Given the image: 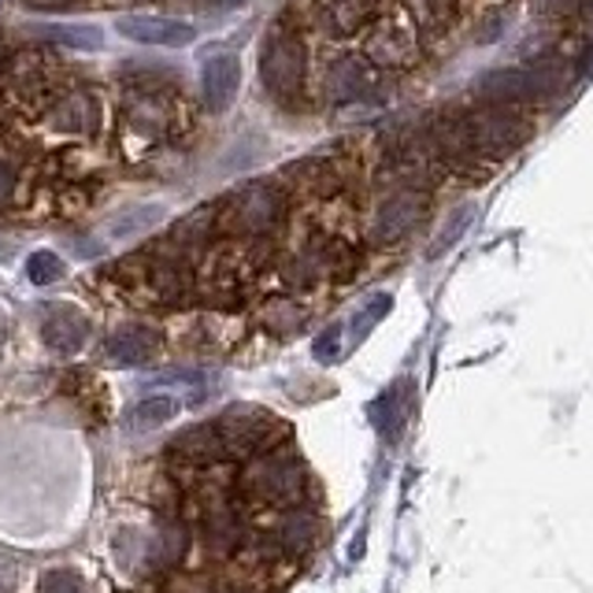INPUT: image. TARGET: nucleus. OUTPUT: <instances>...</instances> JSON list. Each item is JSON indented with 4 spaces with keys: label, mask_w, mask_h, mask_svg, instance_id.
Instances as JSON below:
<instances>
[{
    "label": "nucleus",
    "mask_w": 593,
    "mask_h": 593,
    "mask_svg": "<svg viewBox=\"0 0 593 593\" xmlns=\"http://www.w3.org/2000/svg\"><path fill=\"white\" fill-rule=\"evenodd\" d=\"M464 116H467V130H472L475 138V149L483 152V160H489L494 168L513 160L538 130L535 108H524V105H483V100H478V108L464 111Z\"/></svg>",
    "instance_id": "obj_1"
},
{
    "label": "nucleus",
    "mask_w": 593,
    "mask_h": 593,
    "mask_svg": "<svg viewBox=\"0 0 593 593\" xmlns=\"http://www.w3.org/2000/svg\"><path fill=\"white\" fill-rule=\"evenodd\" d=\"M427 212H431V190H427L423 182H405V186L390 190L382 201H378L367 238H371L375 245L405 241L408 234L427 219Z\"/></svg>",
    "instance_id": "obj_2"
},
{
    "label": "nucleus",
    "mask_w": 593,
    "mask_h": 593,
    "mask_svg": "<svg viewBox=\"0 0 593 593\" xmlns=\"http://www.w3.org/2000/svg\"><path fill=\"white\" fill-rule=\"evenodd\" d=\"M212 427H216V434H219L223 453H230V456L257 453V449L271 445L274 438L282 434L279 419L271 412H263V408H249V405L230 408L227 416L212 419Z\"/></svg>",
    "instance_id": "obj_3"
},
{
    "label": "nucleus",
    "mask_w": 593,
    "mask_h": 593,
    "mask_svg": "<svg viewBox=\"0 0 593 593\" xmlns=\"http://www.w3.org/2000/svg\"><path fill=\"white\" fill-rule=\"evenodd\" d=\"M304 486V467L293 453H268L249 472V489L268 500H301Z\"/></svg>",
    "instance_id": "obj_4"
},
{
    "label": "nucleus",
    "mask_w": 593,
    "mask_h": 593,
    "mask_svg": "<svg viewBox=\"0 0 593 593\" xmlns=\"http://www.w3.org/2000/svg\"><path fill=\"white\" fill-rule=\"evenodd\" d=\"M260 75L263 86L279 97H293L301 89L304 78V48L296 37L274 34L268 45H263V60H260Z\"/></svg>",
    "instance_id": "obj_5"
},
{
    "label": "nucleus",
    "mask_w": 593,
    "mask_h": 593,
    "mask_svg": "<svg viewBox=\"0 0 593 593\" xmlns=\"http://www.w3.org/2000/svg\"><path fill=\"white\" fill-rule=\"evenodd\" d=\"M116 30L130 41L160 45V48H182L197 37L193 23H186V19H171V15H119Z\"/></svg>",
    "instance_id": "obj_6"
},
{
    "label": "nucleus",
    "mask_w": 593,
    "mask_h": 593,
    "mask_svg": "<svg viewBox=\"0 0 593 593\" xmlns=\"http://www.w3.org/2000/svg\"><path fill=\"white\" fill-rule=\"evenodd\" d=\"M238 86H241V64L234 53H212L204 60L201 67V94H204V105L208 111H227L238 97Z\"/></svg>",
    "instance_id": "obj_7"
},
{
    "label": "nucleus",
    "mask_w": 593,
    "mask_h": 593,
    "mask_svg": "<svg viewBox=\"0 0 593 593\" xmlns=\"http://www.w3.org/2000/svg\"><path fill=\"white\" fill-rule=\"evenodd\" d=\"M279 197H274V190L268 186H249V190H241L238 197L230 201V212H227V219H230V227L234 230H241V234H260V230H268L274 227V219H279Z\"/></svg>",
    "instance_id": "obj_8"
},
{
    "label": "nucleus",
    "mask_w": 593,
    "mask_h": 593,
    "mask_svg": "<svg viewBox=\"0 0 593 593\" xmlns=\"http://www.w3.org/2000/svg\"><path fill=\"white\" fill-rule=\"evenodd\" d=\"M41 337L56 353H78L89 337V320L71 304H53L41 320Z\"/></svg>",
    "instance_id": "obj_9"
},
{
    "label": "nucleus",
    "mask_w": 593,
    "mask_h": 593,
    "mask_svg": "<svg viewBox=\"0 0 593 593\" xmlns=\"http://www.w3.org/2000/svg\"><path fill=\"white\" fill-rule=\"evenodd\" d=\"M160 353V334L152 326H122L105 342V360L116 367L145 364Z\"/></svg>",
    "instance_id": "obj_10"
},
{
    "label": "nucleus",
    "mask_w": 593,
    "mask_h": 593,
    "mask_svg": "<svg viewBox=\"0 0 593 593\" xmlns=\"http://www.w3.org/2000/svg\"><path fill=\"white\" fill-rule=\"evenodd\" d=\"M163 216H168V208H163V204H138V208H127V212H119L116 219H108L105 234H108L111 241L138 238V234L160 227Z\"/></svg>",
    "instance_id": "obj_11"
},
{
    "label": "nucleus",
    "mask_w": 593,
    "mask_h": 593,
    "mask_svg": "<svg viewBox=\"0 0 593 593\" xmlns=\"http://www.w3.org/2000/svg\"><path fill=\"white\" fill-rule=\"evenodd\" d=\"M30 30H37L41 37L60 41V45L67 48H82V53H97V48L105 45V34H100L94 23H37Z\"/></svg>",
    "instance_id": "obj_12"
},
{
    "label": "nucleus",
    "mask_w": 593,
    "mask_h": 593,
    "mask_svg": "<svg viewBox=\"0 0 593 593\" xmlns=\"http://www.w3.org/2000/svg\"><path fill=\"white\" fill-rule=\"evenodd\" d=\"M331 94L337 100H356L367 89V71L360 60H353V56H342L337 64L331 67Z\"/></svg>",
    "instance_id": "obj_13"
},
{
    "label": "nucleus",
    "mask_w": 593,
    "mask_h": 593,
    "mask_svg": "<svg viewBox=\"0 0 593 593\" xmlns=\"http://www.w3.org/2000/svg\"><path fill=\"white\" fill-rule=\"evenodd\" d=\"M175 412H179V405L171 401V397H149V401H138L127 412V427L130 431H157V427L168 423Z\"/></svg>",
    "instance_id": "obj_14"
},
{
    "label": "nucleus",
    "mask_w": 593,
    "mask_h": 593,
    "mask_svg": "<svg viewBox=\"0 0 593 593\" xmlns=\"http://www.w3.org/2000/svg\"><path fill=\"white\" fill-rule=\"evenodd\" d=\"M175 453L182 456H193V460H208V456H219L223 445H219V434L212 423L197 427V431H186L175 438Z\"/></svg>",
    "instance_id": "obj_15"
},
{
    "label": "nucleus",
    "mask_w": 593,
    "mask_h": 593,
    "mask_svg": "<svg viewBox=\"0 0 593 593\" xmlns=\"http://www.w3.org/2000/svg\"><path fill=\"white\" fill-rule=\"evenodd\" d=\"M26 274H30V282H37V285L60 282V279H64V260H60L56 252L41 249V252H34V257L26 260Z\"/></svg>",
    "instance_id": "obj_16"
},
{
    "label": "nucleus",
    "mask_w": 593,
    "mask_h": 593,
    "mask_svg": "<svg viewBox=\"0 0 593 593\" xmlns=\"http://www.w3.org/2000/svg\"><path fill=\"white\" fill-rule=\"evenodd\" d=\"M41 593H86V582H82L78 571L71 568H56V571H45L37 582Z\"/></svg>",
    "instance_id": "obj_17"
},
{
    "label": "nucleus",
    "mask_w": 593,
    "mask_h": 593,
    "mask_svg": "<svg viewBox=\"0 0 593 593\" xmlns=\"http://www.w3.org/2000/svg\"><path fill=\"white\" fill-rule=\"evenodd\" d=\"M575 15H579V23H582V26H593V0H579V4H575Z\"/></svg>",
    "instance_id": "obj_18"
},
{
    "label": "nucleus",
    "mask_w": 593,
    "mask_h": 593,
    "mask_svg": "<svg viewBox=\"0 0 593 593\" xmlns=\"http://www.w3.org/2000/svg\"><path fill=\"white\" fill-rule=\"evenodd\" d=\"M8 193H12V168H8V163H0V201H4Z\"/></svg>",
    "instance_id": "obj_19"
},
{
    "label": "nucleus",
    "mask_w": 593,
    "mask_h": 593,
    "mask_svg": "<svg viewBox=\"0 0 593 593\" xmlns=\"http://www.w3.org/2000/svg\"><path fill=\"white\" fill-rule=\"evenodd\" d=\"M12 257H15V245L0 238V263H4V260H12Z\"/></svg>",
    "instance_id": "obj_20"
},
{
    "label": "nucleus",
    "mask_w": 593,
    "mask_h": 593,
    "mask_svg": "<svg viewBox=\"0 0 593 593\" xmlns=\"http://www.w3.org/2000/svg\"><path fill=\"white\" fill-rule=\"evenodd\" d=\"M26 4H34V8H64V4H71V0H26Z\"/></svg>",
    "instance_id": "obj_21"
},
{
    "label": "nucleus",
    "mask_w": 593,
    "mask_h": 593,
    "mask_svg": "<svg viewBox=\"0 0 593 593\" xmlns=\"http://www.w3.org/2000/svg\"><path fill=\"white\" fill-rule=\"evenodd\" d=\"M245 0H223V8H241Z\"/></svg>",
    "instance_id": "obj_22"
},
{
    "label": "nucleus",
    "mask_w": 593,
    "mask_h": 593,
    "mask_svg": "<svg viewBox=\"0 0 593 593\" xmlns=\"http://www.w3.org/2000/svg\"><path fill=\"white\" fill-rule=\"evenodd\" d=\"M0 337H4V326H0Z\"/></svg>",
    "instance_id": "obj_23"
}]
</instances>
